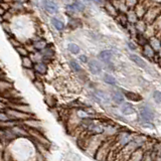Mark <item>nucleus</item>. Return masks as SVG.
Returning <instances> with one entry per match:
<instances>
[{"instance_id":"4468645a","label":"nucleus","mask_w":161,"mask_h":161,"mask_svg":"<svg viewBox=\"0 0 161 161\" xmlns=\"http://www.w3.org/2000/svg\"><path fill=\"white\" fill-rule=\"evenodd\" d=\"M126 95V97H127L129 100H132V101H135V102H138V101H141L142 100V97L137 94H135V93H131V92H127V93H125Z\"/></svg>"},{"instance_id":"0eeeda50","label":"nucleus","mask_w":161,"mask_h":161,"mask_svg":"<svg viewBox=\"0 0 161 161\" xmlns=\"http://www.w3.org/2000/svg\"><path fill=\"white\" fill-rule=\"evenodd\" d=\"M33 69H34L35 74H39V75H44L45 73H47V64H45L44 63L34 64H33Z\"/></svg>"},{"instance_id":"412c9836","label":"nucleus","mask_w":161,"mask_h":161,"mask_svg":"<svg viewBox=\"0 0 161 161\" xmlns=\"http://www.w3.org/2000/svg\"><path fill=\"white\" fill-rule=\"evenodd\" d=\"M153 99L155 100L156 103H161V92H159V91H155L153 93Z\"/></svg>"},{"instance_id":"f8f14e48","label":"nucleus","mask_w":161,"mask_h":161,"mask_svg":"<svg viewBox=\"0 0 161 161\" xmlns=\"http://www.w3.org/2000/svg\"><path fill=\"white\" fill-rule=\"evenodd\" d=\"M33 47L36 50H42L47 47V42L44 40H35L34 43H33Z\"/></svg>"},{"instance_id":"f03ea898","label":"nucleus","mask_w":161,"mask_h":161,"mask_svg":"<svg viewBox=\"0 0 161 161\" xmlns=\"http://www.w3.org/2000/svg\"><path fill=\"white\" fill-rule=\"evenodd\" d=\"M43 6L44 9L47 10L48 13H58V4L55 3L54 1H52V0H44L43 1Z\"/></svg>"},{"instance_id":"ddd939ff","label":"nucleus","mask_w":161,"mask_h":161,"mask_svg":"<svg viewBox=\"0 0 161 161\" xmlns=\"http://www.w3.org/2000/svg\"><path fill=\"white\" fill-rule=\"evenodd\" d=\"M144 54L146 55L147 58H151L153 57V54H154V49L152 48V47L149 44H145V47H144Z\"/></svg>"},{"instance_id":"6ab92c4d","label":"nucleus","mask_w":161,"mask_h":161,"mask_svg":"<svg viewBox=\"0 0 161 161\" xmlns=\"http://www.w3.org/2000/svg\"><path fill=\"white\" fill-rule=\"evenodd\" d=\"M9 120H12L10 118V116L6 112L0 111V122H6V121H9Z\"/></svg>"},{"instance_id":"cd10ccee","label":"nucleus","mask_w":161,"mask_h":161,"mask_svg":"<svg viewBox=\"0 0 161 161\" xmlns=\"http://www.w3.org/2000/svg\"><path fill=\"white\" fill-rule=\"evenodd\" d=\"M12 1L16 2V3H24V2H26L27 0H12Z\"/></svg>"},{"instance_id":"9b49d317","label":"nucleus","mask_w":161,"mask_h":161,"mask_svg":"<svg viewBox=\"0 0 161 161\" xmlns=\"http://www.w3.org/2000/svg\"><path fill=\"white\" fill-rule=\"evenodd\" d=\"M112 100L116 104H121V103H123L124 97L120 92H114V93H112Z\"/></svg>"},{"instance_id":"bb28decb","label":"nucleus","mask_w":161,"mask_h":161,"mask_svg":"<svg viewBox=\"0 0 161 161\" xmlns=\"http://www.w3.org/2000/svg\"><path fill=\"white\" fill-rule=\"evenodd\" d=\"M91 1H93V2L97 3V4H103L104 0H91Z\"/></svg>"},{"instance_id":"423d86ee","label":"nucleus","mask_w":161,"mask_h":161,"mask_svg":"<svg viewBox=\"0 0 161 161\" xmlns=\"http://www.w3.org/2000/svg\"><path fill=\"white\" fill-rule=\"evenodd\" d=\"M120 109L124 115H132L133 113H135V109L130 103H123Z\"/></svg>"},{"instance_id":"20e7f679","label":"nucleus","mask_w":161,"mask_h":161,"mask_svg":"<svg viewBox=\"0 0 161 161\" xmlns=\"http://www.w3.org/2000/svg\"><path fill=\"white\" fill-rule=\"evenodd\" d=\"M140 114H141V117H142L146 121H150V122H151V121L154 119V113L149 108H143V109H141Z\"/></svg>"},{"instance_id":"4be33fe9","label":"nucleus","mask_w":161,"mask_h":161,"mask_svg":"<svg viewBox=\"0 0 161 161\" xmlns=\"http://www.w3.org/2000/svg\"><path fill=\"white\" fill-rule=\"evenodd\" d=\"M143 127H147V128H150V129H154V125L150 123V121H147V122H145L142 124Z\"/></svg>"},{"instance_id":"5701e85b","label":"nucleus","mask_w":161,"mask_h":161,"mask_svg":"<svg viewBox=\"0 0 161 161\" xmlns=\"http://www.w3.org/2000/svg\"><path fill=\"white\" fill-rule=\"evenodd\" d=\"M80 60L82 63H84V64H87L88 63V58H87V55H85V54H82V55H80Z\"/></svg>"},{"instance_id":"c85d7f7f","label":"nucleus","mask_w":161,"mask_h":161,"mask_svg":"<svg viewBox=\"0 0 161 161\" xmlns=\"http://www.w3.org/2000/svg\"><path fill=\"white\" fill-rule=\"evenodd\" d=\"M1 1H2V0H0V2H1Z\"/></svg>"},{"instance_id":"2eb2a0df","label":"nucleus","mask_w":161,"mask_h":161,"mask_svg":"<svg viewBox=\"0 0 161 161\" xmlns=\"http://www.w3.org/2000/svg\"><path fill=\"white\" fill-rule=\"evenodd\" d=\"M68 49L69 53H72L73 54H78L80 53V47L75 43H69L68 45Z\"/></svg>"},{"instance_id":"9d476101","label":"nucleus","mask_w":161,"mask_h":161,"mask_svg":"<svg viewBox=\"0 0 161 161\" xmlns=\"http://www.w3.org/2000/svg\"><path fill=\"white\" fill-rule=\"evenodd\" d=\"M52 23H53V26L57 28L58 30H59V31H62V30L64 28V22L62 21V20H59V19H58V18H55V17H53V19H52Z\"/></svg>"},{"instance_id":"a878e982","label":"nucleus","mask_w":161,"mask_h":161,"mask_svg":"<svg viewBox=\"0 0 161 161\" xmlns=\"http://www.w3.org/2000/svg\"><path fill=\"white\" fill-rule=\"evenodd\" d=\"M5 109H6V105H5L3 102H1V101H0V111H3Z\"/></svg>"},{"instance_id":"a211bd4d","label":"nucleus","mask_w":161,"mask_h":161,"mask_svg":"<svg viewBox=\"0 0 161 161\" xmlns=\"http://www.w3.org/2000/svg\"><path fill=\"white\" fill-rule=\"evenodd\" d=\"M69 64H70V67H72V69L75 70V72L79 73V72H80V70H82V68H80V65L77 62H75V60H70Z\"/></svg>"},{"instance_id":"b1692460","label":"nucleus","mask_w":161,"mask_h":161,"mask_svg":"<svg viewBox=\"0 0 161 161\" xmlns=\"http://www.w3.org/2000/svg\"><path fill=\"white\" fill-rule=\"evenodd\" d=\"M127 44H128V47H130V49H132V50H135V49H136V45H135L134 43H132L131 42H127Z\"/></svg>"},{"instance_id":"6e6552de","label":"nucleus","mask_w":161,"mask_h":161,"mask_svg":"<svg viewBox=\"0 0 161 161\" xmlns=\"http://www.w3.org/2000/svg\"><path fill=\"white\" fill-rule=\"evenodd\" d=\"M112 57H113V54L110 50H103V52H101L99 54V58L104 63H109L111 58H112Z\"/></svg>"},{"instance_id":"dca6fc26","label":"nucleus","mask_w":161,"mask_h":161,"mask_svg":"<svg viewBox=\"0 0 161 161\" xmlns=\"http://www.w3.org/2000/svg\"><path fill=\"white\" fill-rule=\"evenodd\" d=\"M104 80H105V83H107L109 85H116V79L113 75H111L109 74H106L104 75Z\"/></svg>"},{"instance_id":"f3484780","label":"nucleus","mask_w":161,"mask_h":161,"mask_svg":"<svg viewBox=\"0 0 161 161\" xmlns=\"http://www.w3.org/2000/svg\"><path fill=\"white\" fill-rule=\"evenodd\" d=\"M15 49H16V52L19 53V55H21V57H25V55H28V50L25 48L24 47L18 45V47H15Z\"/></svg>"},{"instance_id":"393cba45","label":"nucleus","mask_w":161,"mask_h":161,"mask_svg":"<svg viewBox=\"0 0 161 161\" xmlns=\"http://www.w3.org/2000/svg\"><path fill=\"white\" fill-rule=\"evenodd\" d=\"M15 40H16V39L10 38V42H11V43L14 45V47H18V45H20V43H19V42H15Z\"/></svg>"},{"instance_id":"7ed1b4c3","label":"nucleus","mask_w":161,"mask_h":161,"mask_svg":"<svg viewBox=\"0 0 161 161\" xmlns=\"http://www.w3.org/2000/svg\"><path fill=\"white\" fill-rule=\"evenodd\" d=\"M89 69L90 72L94 74V75H98L102 72V67H101V64L97 62V60H90L89 62Z\"/></svg>"},{"instance_id":"aec40b11","label":"nucleus","mask_w":161,"mask_h":161,"mask_svg":"<svg viewBox=\"0 0 161 161\" xmlns=\"http://www.w3.org/2000/svg\"><path fill=\"white\" fill-rule=\"evenodd\" d=\"M33 84H34V86H35V87H36L39 91H40V92H42V93H43V84L42 83V82H40V80H33Z\"/></svg>"},{"instance_id":"f257e3e1","label":"nucleus","mask_w":161,"mask_h":161,"mask_svg":"<svg viewBox=\"0 0 161 161\" xmlns=\"http://www.w3.org/2000/svg\"><path fill=\"white\" fill-rule=\"evenodd\" d=\"M84 9H85V5L80 1H79V0L75 1L72 5H68L67 6V11L69 14H74L75 12H82L84 11Z\"/></svg>"},{"instance_id":"1a4fd4ad","label":"nucleus","mask_w":161,"mask_h":161,"mask_svg":"<svg viewBox=\"0 0 161 161\" xmlns=\"http://www.w3.org/2000/svg\"><path fill=\"white\" fill-rule=\"evenodd\" d=\"M21 63H22V67L24 69H32L33 68V63L28 55L21 57Z\"/></svg>"},{"instance_id":"39448f33","label":"nucleus","mask_w":161,"mask_h":161,"mask_svg":"<svg viewBox=\"0 0 161 161\" xmlns=\"http://www.w3.org/2000/svg\"><path fill=\"white\" fill-rule=\"evenodd\" d=\"M129 58H130V59L132 60L134 64H137L138 67L142 68V69H146V68H147V64H146L140 57H138L137 54H130Z\"/></svg>"}]
</instances>
